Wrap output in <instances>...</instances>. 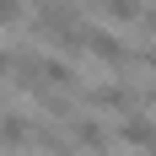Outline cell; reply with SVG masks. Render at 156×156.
<instances>
[{"label":"cell","instance_id":"6da1fadb","mask_svg":"<svg viewBox=\"0 0 156 156\" xmlns=\"http://www.w3.org/2000/svg\"><path fill=\"white\" fill-rule=\"evenodd\" d=\"M81 54H92L102 70H129L124 38H119V32H108V27H86V32H81Z\"/></svg>","mask_w":156,"mask_h":156},{"label":"cell","instance_id":"7a4b0ae2","mask_svg":"<svg viewBox=\"0 0 156 156\" xmlns=\"http://www.w3.org/2000/svg\"><path fill=\"white\" fill-rule=\"evenodd\" d=\"M86 102L97 113H129L135 108V86L129 81H97V86H86Z\"/></svg>","mask_w":156,"mask_h":156},{"label":"cell","instance_id":"3957f363","mask_svg":"<svg viewBox=\"0 0 156 156\" xmlns=\"http://www.w3.org/2000/svg\"><path fill=\"white\" fill-rule=\"evenodd\" d=\"M65 135H70V145H76V151H92V156L108 151V129H102V119L76 113V119H65Z\"/></svg>","mask_w":156,"mask_h":156},{"label":"cell","instance_id":"277c9868","mask_svg":"<svg viewBox=\"0 0 156 156\" xmlns=\"http://www.w3.org/2000/svg\"><path fill=\"white\" fill-rule=\"evenodd\" d=\"M32 119L27 113H16V108H0V145H5V151H27L32 145Z\"/></svg>","mask_w":156,"mask_h":156},{"label":"cell","instance_id":"5b68a950","mask_svg":"<svg viewBox=\"0 0 156 156\" xmlns=\"http://www.w3.org/2000/svg\"><path fill=\"white\" fill-rule=\"evenodd\" d=\"M113 135H119L124 145H135V151H145V145L156 140V124L145 119V113H135V108H129V113H119V129H113Z\"/></svg>","mask_w":156,"mask_h":156},{"label":"cell","instance_id":"8992f818","mask_svg":"<svg viewBox=\"0 0 156 156\" xmlns=\"http://www.w3.org/2000/svg\"><path fill=\"white\" fill-rule=\"evenodd\" d=\"M86 5L102 11L113 27H129V22H140V11H145V0H86Z\"/></svg>","mask_w":156,"mask_h":156},{"label":"cell","instance_id":"52a82bcc","mask_svg":"<svg viewBox=\"0 0 156 156\" xmlns=\"http://www.w3.org/2000/svg\"><path fill=\"white\" fill-rule=\"evenodd\" d=\"M27 22V0H0V27H22Z\"/></svg>","mask_w":156,"mask_h":156},{"label":"cell","instance_id":"ba28073f","mask_svg":"<svg viewBox=\"0 0 156 156\" xmlns=\"http://www.w3.org/2000/svg\"><path fill=\"white\" fill-rule=\"evenodd\" d=\"M129 70H140V76L156 81V48H129Z\"/></svg>","mask_w":156,"mask_h":156},{"label":"cell","instance_id":"9c48e42d","mask_svg":"<svg viewBox=\"0 0 156 156\" xmlns=\"http://www.w3.org/2000/svg\"><path fill=\"white\" fill-rule=\"evenodd\" d=\"M140 22H145V32L156 38V5H145V11H140Z\"/></svg>","mask_w":156,"mask_h":156},{"label":"cell","instance_id":"30bf717a","mask_svg":"<svg viewBox=\"0 0 156 156\" xmlns=\"http://www.w3.org/2000/svg\"><path fill=\"white\" fill-rule=\"evenodd\" d=\"M5 70H11V54H5V48H0V76H5Z\"/></svg>","mask_w":156,"mask_h":156},{"label":"cell","instance_id":"8fae6325","mask_svg":"<svg viewBox=\"0 0 156 156\" xmlns=\"http://www.w3.org/2000/svg\"><path fill=\"white\" fill-rule=\"evenodd\" d=\"M145 102H151V108H156V81H151V86H145Z\"/></svg>","mask_w":156,"mask_h":156},{"label":"cell","instance_id":"7c38bea8","mask_svg":"<svg viewBox=\"0 0 156 156\" xmlns=\"http://www.w3.org/2000/svg\"><path fill=\"white\" fill-rule=\"evenodd\" d=\"M145 156H156V140H151V145H145Z\"/></svg>","mask_w":156,"mask_h":156}]
</instances>
